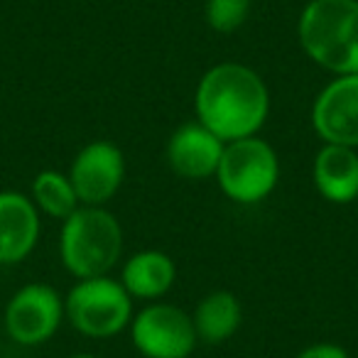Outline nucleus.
Segmentation results:
<instances>
[{"label":"nucleus","mask_w":358,"mask_h":358,"mask_svg":"<svg viewBox=\"0 0 358 358\" xmlns=\"http://www.w3.org/2000/svg\"><path fill=\"white\" fill-rule=\"evenodd\" d=\"M130 294L118 280L86 278L71 287L64 302V314L71 327L91 338L115 336L133 317Z\"/></svg>","instance_id":"5"},{"label":"nucleus","mask_w":358,"mask_h":358,"mask_svg":"<svg viewBox=\"0 0 358 358\" xmlns=\"http://www.w3.org/2000/svg\"><path fill=\"white\" fill-rule=\"evenodd\" d=\"M250 13V0H206V22L214 32L229 35L243 27Z\"/></svg>","instance_id":"16"},{"label":"nucleus","mask_w":358,"mask_h":358,"mask_svg":"<svg viewBox=\"0 0 358 358\" xmlns=\"http://www.w3.org/2000/svg\"><path fill=\"white\" fill-rule=\"evenodd\" d=\"M32 201L47 216L62 221L69 219L81 204L69 174L55 172V169H45V172H40L35 177V182H32Z\"/></svg>","instance_id":"15"},{"label":"nucleus","mask_w":358,"mask_h":358,"mask_svg":"<svg viewBox=\"0 0 358 358\" xmlns=\"http://www.w3.org/2000/svg\"><path fill=\"white\" fill-rule=\"evenodd\" d=\"M219 187L236 204H258L268 199L280 179V162L273 145L258 135L226 143L216 169Z\"/></svg>","instance_id":"4"},{"label":"nucleus","mask_w":358,"mask_h":358,"mask_svg":"<svg viewBox=\"0 0 358 358\" xmlns=\"http://www.w3.org/2000/svg\"><path fill=\"white\" fill-rule=\"evenodd\" d=\"M196 118L224 143L250 138L263 128L270 96L263 79L238 62L216 64L201 76L194 99Z\"/></svg>","instance_id":"1"},{"label":"nucleus","mask_w":358,"mask_h":358,"mask_svg":"<svg viewBox=\"0 0 358 358\" xmlns=\"http://www.w3.org/2000/svg\"><path fill=\"white\" fill-rule=\"evenodd\" d=\"M40 238V209L20 192H0V265L25 260Z\"/></svg>","instance_id":"11"},{"label":"nucleus","mask_w":358,"mask_h":358,"mask_svg":"<svg viewBox=\"0 0 358 358\" xmlns=\"http://www.w3.org/2000/svg\"><path fill=\"white\" fill-rule=\"evenodd\" d=\"M196 336L204 343H224L238 331L241 327V302L234 292L229 289H216L209 292L199 304H196L194 314Z\"/></svg>","instance_id":"14"},{"label":"nucleus","mask_w":358,"mask_h":358,"mask_svg":"<svg viewBox=\"0 0 358 358\" xmlns=\"http://www.w3.org/2000/svg\"><path fill=\"white\" fill-rule=\"evenodd\" d=\"M130 336L145 358H187L199 341L192 317L174 304H152L135 314Z\"/></svg>","instance_id":"6"},{"label":"nucleus","mask_w":358,"mask_h":358,"mask_svg":"<svg viewBox=\"0 0 358 358\" xmlns=\"http://www.w3.org/2000/svg\"><path fill=\"white\" fill-rule=\"evenodd\" d=\"M123 177V152L108 140H94L84 145L69 169V179L81 206H103L120 189Z\"/></svg>","instance_id":"8"},{"label":"nucleus","mask_w":358,"mask_h":358,"mask_svg":"<svg viewBox=\"0 0 358 358\" xmlns=\"http://www.w3.org/2000/svg\"><path fill=\"white\" fill-rule=\"evenodd\" d=\"M224 148V140L196 120V123H187L172 133L167 143V162L185 179L216 177Z\"/></svg>","instance_id":"10"},{"label":"nucleus","mask_w":358,"mask_h":358,"mask_svg":"<svg viewBox=\"0 0 358 358\" xmlns=\"http://www.w3.org/2000/svg\"><path fill=\"white\" fill-rule=\"evenodd\" d=\"M312 125L324 143L358 148V74L336 76L317 96Z\"/></svg>","instance_id":"9"},{"label":"nucleus","mask_w":358,"mask_h":358,"mask_svg":"<svg viewBox=\"0 0 358 358\" xmlns=\"http://www.w3.org/2000/svg\"><path fill=\"white\" fill-rule=\"evenodd\" d=\"M64 317V302L50 285L32 282L13 294L6 307V331L15 343L37 346L55 336Z\"/></svg>","instance_id":"7"},{"label":"nucleus","mask_w":358,"mask_h":358,"mask_svg":"<svg viewBox=\"0 0 358 358\" xmlns=\"http://www.w3.org/2000/svg\"><path fill=\"white\" fill-rule=\"evenodd\" d=\"M314 187L331 204H351L358 199L356 148L324 143L314 157Z\"/></svg>","instance_id":"12"},{"label":"nucleus","mask_w":358,"mask_h":358,"mask_svg":"<svg viewBox=\"0 0 358 358\" xmlns=\"http://www.w3.org/2000/svg\"><path fill=\"white\" fill-rule=\"evenodd\" d=\"M297 35L319 66L336 76L358 74V0H309Z\"/></svg>","instance_id":"2"},{"label":"nucleus","mask_w":358,"mask_h":358,"mask_svg":"<svg viewBox=\"0 0 358 358\" xmlns=\"http://www.w3.org/2000/svg\"><path fill=\"white\" fill-rule=\"evenodd\" d=\"M297 358H348V353L336 343H314V346L304 348Z\"/></svg>","instance_id":"17"},{"label":"nucleus","mask_w":358,"mask_h":358,"mask_svg":"<svg viewBox=\"0 0 358 358\" xmlns=\"http://www.w3.org/2000/svg\"><path fill=\"white\" fill-rule=\"evenodd\" d=\"M69 358H96V356H91V353H74V356H69Z\"/></svg>","instance_id":"18"},{"label":"nucleus","mask_w":358,"mask_h":358,"mask_svg":"<svg viewBox=\"0 0 358 358\" xmlns=\"http://www.w3.org/2000/svg\"><path fill=\"white\" fill-rule=\"evenodd\" d=\"M174 278H177V268L167 253L143 250V253H135L133 258H128V263L123 265L120 285L130 297L155 299L172 287Z\"/></svg>","instance_id":"13"},{"label":"nucleus","mask_w":358,"mask_h":358,"mask_svg":"<svg viewBox=\"0 0 358 358\" xmlns=\"http://www.w3.org/2000/svg\"><path fill=\"white\" fill-rule=\"evenodd\" d=\"M59 253L79 280L103 278L123 253V229L103 206H79L62 224Z\"/></svg>","instance_id":"3"}]
</instances>
